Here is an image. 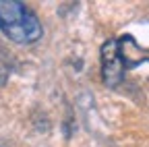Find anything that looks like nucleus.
Segmentation results:
<instances>
[{"instance_id": "obj_1", "label": "nucleus", "mask_w": 149, "mask_h": 147, "mask_svg": "<svg viewBox=\"0 0 149 147\" xmlns=\"http://www.w3.org/2000/svg\"><path fill=\"white\" fill-rule=\"evenodd\" d=\"M0 29L17 44H33L42 38L40 19L19 0H0Z\"/></svg>"}, {"instance_id": "obj_2", "label": "nucleus", "mask_w": 149, "mask_h": 147, "mask_svg": "<svg viewBox=\"0 0 149 147\" xmlns=\"http://www.w3.org/2000/svg\"><path fill=\"white\" fill-rule=\"evenodd\" d=\"M124 62L120 56L118 40H108L102 46V79L108 87H116L124 79Z\"/></svg>"}, {"instance_id": "obj_3", "label": "nucleus", "mask_w": 149, "mask_h": 147, "mask_svg": "<svg viewBox=\"0 0 149 147\" xmlns=\"http://www.w3.org/2000/svg\"><path fill=\"white\" fill-rule=\"evenodd\" d=\"M118 48H120V56H122V62H124L126 68L139 66L141 62L149 60V50L139 48V44L130 35H122L118 40Z\"/></svg>"}, {"instance_id": "obj_4", "label": "nucleus", "mask_w": 149, "mask_h": 147, "mask_svg": "<svg viewBox=\"0 0 149 147\" xmlns=\"http://www.w3.org/2000/svg\"><path fill=\"white\" fill-rule=\"evenodd\" d=\"M8 72H10V68H8V64H6V62H2V60H0V85H4V83L8 81Z\"/></svg>"}]
</instances>
